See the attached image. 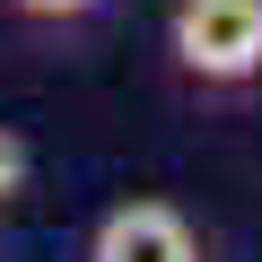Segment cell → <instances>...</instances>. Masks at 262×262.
I'll return each instance as SVG.
<instances>
[{"label":"cell","instance_id":"6da1fadb","mask_svg":"<svg viewBox=\"0 0 262 262\" xmlns=\"http://www.w3.org/2000/svg\"><path fill=\"white\" fill-rule=\"evenodd\" d=\"M166 61L201 96H253L262 88V0H175Z\"/></svg>","mask_w":262,"mask_h":262},{"label":"cell","instance_id":"7a4b0ae2","mask_svg":"<svg viewBox=\"0 0 262 262\" xmlns=\"http://www.w3.org/2000/svg\"><path fill=\"white\" fill-rule=\"evenodd\" d=\"M88 262H201V227L175 201H114L88 236Z\"/></svg>","mask_w":262,"mask_h":262},{"label":"cell","instance_id":"3957f363","mask_svg":"<svg viewBox=\"0 0 262 262\" xmlns=\"http://www.w3.org/2000/svg\"><path fill=\"white\" fill-rule=\"evenodd\" d=\"M27 175H35V149L18 140L9 122H0V201H18V192H27Z\"/></svg>","mask_w":262,"mask_h":262},{"label":"cell","instance_id":"277c9868","mask_svg":"<svg viewBox=\"0 0 262 262\" xmlns=\"http://www.w3.org/2000/svg\"><path fill=\"white\" fill-rule=\"evenodd\" d=\"M9 9H27V18H88L96 0H9Z\"/></svg>","mask_w":262,"mask_h":262}]
</instances>
